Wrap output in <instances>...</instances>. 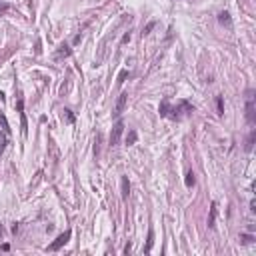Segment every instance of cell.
I'll use <instances>...</instances> for the list:
<instances>
[{
  "instance_id": "4",
  "label": "cell",
  "mask_w": 256,
  "mask_h": 256,
  "mask_svg": "<svg viewBox=\"0 0 256 256\" xmlns=\"http://www.w3.org/2000/svg\"><path fill=\"white\" fill-rule=\"evenodd\" d=\"M126 102H128V92H122V94L118 96V100H116V108H114V114H116V116H120V114L124 112Z\"/></svg>"
},
{
  "instance_id": "11",
  "label": "cell",
  "mask_w": 256,
  "mask_h": 256,
  "mask_svg": "<svg viewBox=\"0 0 256 256\" xmlns=\"http://www.w3.org/2000/svg\"><path fill=\"white\" fill-rule=\"evenodd\" d=\"M58 56H70V48H68L66 44H62L60 50H58Z\"/></svg>"
},
{
  "instance_id": "14",
  "label": "cell",
  "mask_w": 256,
  "mask_h": 256,
  "mask_svg": "<svg viewBox=\"0 0 256 256\" xmlns=\"http://www.w3.org/2000/svg\"><path fill=\"white\" fill-rule=\"evenodd\" d=\"M126 78H128V70H122V72L118 74V84H122Z\"/></svg>"
},
{
  "instance_id": "20",
  "label": "cell",
  "mask_w": 256,
  "mask_h": 256,
  "mask_svg": "<svg viewBox=\"0 0 256 256\" xmlns=\"http://www.w3.org/2000/svg\"><path fill=\"white\" fill-rule=\"evenodd\" d=\"M126 42H130V34H124L122 36V44H126Z\"/></svg>"
},
{
  "instance_id": "22",
  "label": "cell",
  "mask_w": 256,
  "mask_h": 256,
  "mask_svg": "<svg viewBox=\"0 0 256 256\" xmlns=\"http://www.w3.org/2000/svg\"><path fill=\"white\" fill-rule=\"evenodd\" d=\"M2 250H4V252H8V250H10V244L4 242V244H2Z\"/></svg>"
},
{
  "instance_id": "1",
  "label": "cell",
  "mask_w": 256,
  "mask_h": 256,
  "mask_svg": "<svg viewBox=\"0 0 256 256\" xmlns=\"http://www.w3.org/2000/svg\"><path fill=\"white\" fill-rule=\"evenodd\" d=\"M70 236H72V232H70V230H66V232H62L60 236H58L56 240H54V242L50 244V246H48V250H58V248H60V246H64V244H66V242L70 240Z\"/></svg>"
},
{
  "instance_id": "6",
  "label": "cell",
  "mask_w": 256,
  "mask_h": 256,
  "mask_svg": "<svg viewBox=\"0 0 256 256\" xmlns=\"http://www.w3.org/2000/svg\"><path fill=\"white\" fill-rule=\"evenodd\" d=\"M214 218H216V202L210 204V218H208V226L214 228Z\"/></svg>"
},
{
  "instance_id": "24",
  "label": "cell",
  "mask_w": 256,
  "mask_h": 256,
  "mask_svg": "<svg viewBox=\"0 0 256 256\" xmlns=\"http://www.w3.org/2000/svg\"><path fill=\"white\" fill-rule=\"evenodd\" d=\"M4 8H6V6H0V10H4Z\"/></svg>"
},
{
  "instance_id": "8",
  "label": "cell",
  "mask_w": 256,
  "mask_h": 256,
  "mask_svg": "<svg viewBox=\"0 0 256 256\" xmlns=\"http://www.w3.org/2000/svg\"><path fill=\"white\" fill-rule=\"evenodd\" d=\"M218 20H220L222 24H226V26H230V24H232L230 14H228V12H220V14H218Z\"/></svg>"
},
{
  "instance_id": "18",
  "label": "cell",
  "mask_w": 256,
  "mask_h": 256,
  "mask_svg": "<svg viewBox=\"0 0 256 256\" xmlns=\"http://www.w3.org/2000/svg\"><path fill=\"white\" fill-rule=\"evenodd\" d=\"M4 144H6V134H0V152H2Z\"/></svg>"
},
{
  "instance_id": "23",
  "label": "cell",
  "mask_w": 256,
  "mask_h": 256,
  "mask_svg": "<svg viewBox=\"0 0 256 256\" xmlns=\"http://www.w3.org/2000/svg\"><path fill=\"white\" fill-rule=\"evenodd\" d=\"M0 102H4V94H2V92H0Z\"/></svg>"
},
{
  "instance_id": "12",
  "label": "cell",
  "mask_w": 256,
  "mask_h": 256,
  "mask_svg": "<svg viewBox=\"0 0 256 256\" xmlns=\"http://www.w3.org/2000/svg\"><path fill=\"white\" fill-rule=\"evenodd\" d=\"M216 106H218V114H224V102H222V96L216 98Z\"/></svg>"
},
{
  "instance_id": "13",
  "label": "cell",
  "mask_w": 256,
  "mask_h": 256,
  "mask_svg": "<svg viewBox=\"0 0 256 256\" xmlns=\"http://www.w3.org/2000/svg\"><path fill=\"white\" fill-rule=\"evenodd\" d=\"M160 114H162V116H166V114H168V100H162V104H160Z\"/></svg>"
},
{
  "instance_id": "2",
  "label": "cell",
  "mask_w": 256,
  "mask_h": 256,
  "mask_svg": "<svg viewBox=\"0 0 256 256\" xmlns=\"http://www.w3.org/2000/svg\"><path fill=\"white\" fill-rule=\"evenodd\" d=\"M124 132V122L122 120H118L116 124H114V130H112V134H110V144H118V140H120V136Z\"/></svg>"
},
{
  "instance_id": "19",
  "label": "cell",
  "mask_w": 256,
  "mask_h": 256,
  "mask_svg": "<svg viewBox=\"0 0 256 256\" xmlns=\"http://www.w3.org/2000/svg\"><path fill=\"white\" fill-rule=\"evenodd\" d=\"M254 238L250 236V234H242V242H252Z\"/></svg>"
},
{
  "instance_id": "15",
  "label": "cell",
  "mask_w": 256,
  "mask_h": 256,
  "mask_svg": "<svg viewBox=\"0 0 256 256\" xmlns=\"http://www.w3.org/2000/svg\"><path fill=\"white\" fill-rule=\"evenodd\" d=\"M254 136H256L254 132L250 134V138H248V142H246V150H252V144H254Z\"/></svg>"
},
{
  "instance_id": "21",
  "label": "cell",
  "mask_w": 256,
  "mask_h": 256,
  "mask_svg": "<svg viewBox=\"0 0 256 256\" xmlns=\"http://www.w3.org/2000/svg\"><path fill=\"white\" fill-rule=\"evenodd\" d=\"M80 40H82V36L76 34V36H74V44H80Z\"/></svg>"
},
{
  "instance_id": "3",
  "label": "cell",
  "mask_w": 256,
  "mask_h": 256,
  "mask_svg": "<svg viewBox=\"0 0 256 256\" xmlns=\"http://www.w3.org/2000/svg\"><path fill=\"white\" fill-rule=\"evenodd\" d=\"M246 120L252 124L254 122V96L252 90H248V100H246Z\"/></svg>"
},
{
  "instance_id": "5",
  "label": "cell",
  "mask_w": 256,
  "mask_h": 256,
  "mask_svg": "<svg viewBox=\"0 0 256 256\" xmlns=\"http://www.w3.org/2000/svg\"><path fill=\"white\" fill-rule=\"evenodd\" d=\"M152 244H154V232H152V228L148 230V240H146V246H144V252L148 254L152 250Z\"/></svg>"
},
{
  "instance_id": "9",
  "label": "cell",
  "mask_w": 256,
  "mask_h": 256,
  "mask_svg": "<svg viewBox=\"0 0 256 256\" xmlns=\"http://www.w3.org/2000/svg\"><path fill=\"white\" fill-rule=\"evenodd\" d=\"M128 192H130V182H128L126 176H122V196H124V198L128 196Z\"/></svg>"
},
{
  "instance_id": "10",
  "label": "cell",
  "mask_w": 256,
  "mask_h": 256,
  "mask_svg": "<svg viewBox=\"0 0 256 256\" xmlns=\"http://www.w3.org/2000/svg\"><path fill=\"white\" fill-rule=\"evenodd\" d=\"M134 142H136V132H134V130H130L128 136H126V144L130 146V144H134Z\"/></svg>"
},
{
  "instance_id": "16",
  "label": "cell",
  "mask_w": 256,
  "mask_h": 256,
  "mask_svg": "<svg viewBox=\"0 0 256 256\" xmlns=\"http://www.w3.org/2000/svg\"><path fill=\"white\" fill-rule=\"evenodd\" d=\"M64 116H66V120H68L70 124H72V122H74V114H72V112H70V110H64Z\"/></svg>"
},
{
  "instance_id": "7",
  "label": "cell",
  "mask_w": 256,
  "mask_h": 256,
  "mask_svg": "<svg viewBox=\"0 0 256 256\" xmlns=\"http://www.w3.org/2000/svg\"><path fill=\"white\" fill-rule=\"evenodd\" d=\"M184 182H186V186H188V188H192V186H194L196 178H194V172H192V170H188V172H186V178H184Z\"/></svg>"
},
{
  "instance_id": "17",
  "label": "cell",
  "mask_w": 256,
  "mask_h": 256,
  "mask_svg": "<svg viewBox=\"0 0 256 256\" xmlns=\"http://www.w3.org/2000/svg\"><path fill=\"white\" fill-rule=\"evenodd\" d=\"M154 26H156V22H148V24L144 26V34H148V32H150L152 28H154Z\"/></svg>"
}]
</instances>
